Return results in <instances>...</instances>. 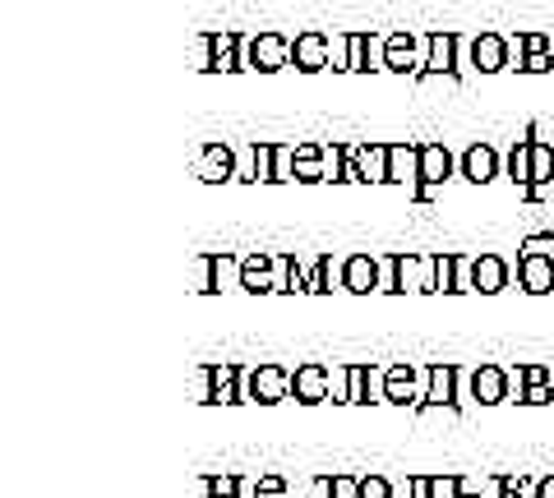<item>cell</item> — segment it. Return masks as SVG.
<instances>
[{
    "instance_id": "cell-1",
    "label": "cell",
    "mask_w": 554,
    "mask_h": 498,
    "mask_svg": "<svg viewBox=\"0 0 554 498\" xmlns=\"http://www.w3.org/2000/svg\"><path fill=\"white\" fill-rule=\"evenodd\" d=\"M199 402H213V406H236L250 397V388H245V369L236 365V360H213V365H204V374H199Z\"/></svg>"
},
{
    "instance_id": "cell-2",
    "label": "cell",
    "mask_w": 554,
    "mask_h": 498,
    "mask_svg": "<svg viewBox=\"0 0 554 498\" xmlns=\"http://www.w3.org/2000/svg\"><path fill=\"white\" fill-rule=\"evenodd\" d=\"M425 383H430V365L421 369V365H411V360H398V365L384 369V402L421 411L425 406Z\"/></svg>"
},
{
    "instance_id": "cell-3",
    "label": "cell",
    "mask_w": 554,
    "mask_h": 498,
    "mask_svg": "<svg viewBox=\"0 0 554 498\" xmlns=\"http://www.w3.org/2000/svg\"><path fill=\"white\" fill-rule=\"evenodd\" d=\"M425 56H430V33H411V28H398V33H388L384 42V70L393 74H425Z\"/></svg>"
},
{
    "instance_id": "cell-4",
    "label": "cell",
    "mask_w": 554,
    "mask_h": 498,
    "mask_svg": "<svg viewBox=\"0 0 554 498\" xmlns=\"http://www.w3.org/2000/svg\"><path fill=\"white\" fill-rule=\"evenodd\" d=\"M347 180H361V185H388V143H347Z\"/></svg>"
},
{
    "instance_id": "cell-5",
    "label": "cell",
    "mask_w": 554,
    "mask_h": 498,
    "mask_svg": "<svg viewBox=\"0 0 554 498\" xmlns=\"http://www.w3.org/2000/svg\"><path fill=\"white\" fill-rule=\"evenodd\" d=\"M241 286V259L231 249H213L199 259V273H194V291H231Z\"/></svg>"
},
{
    "instance_id": "cell-6",
    "label": "cell",
    "mask_w": 554,
    "mask_h": 498,
    "mask_svg": "<svg viewBox=\"0 0 554 498\" xmlns=\"http://www.w3.org/2000/svg\"><path fill=\"white\" fill-rule=\"evenodd\" d=\"M245 388H250L254 402L277 406L282 397H291V369H282V365H273V360H264V365L245 369Z\"/></svg>"
},
{
    "instance_id": "cell-7",
    "label": "cell",
    "mask_w": 554,
    "mask_h": 498,
    "mask_svg": "<svg viewBox=\"0 0 554 498\" xmlns=\"http://www.w3.org/2000/svg\"><path fill=\"white\" fill-rule=\"evenodd\" d=\"M245 60H250L254 70H282V65H291V37L273 33V28H264V33H254L250 42H245Z\"/></svg>"
},
{
    "instance_id": "cell-8",
    "label": "cell",
    "mask_w": 554,
    "mask_h": 498,
    "mask_svg": "<svg viewBox=\"0 0 554 498\" xmlns=\"http://www.w3.org/2000/svg\"><path fill=\"white\" fill-rule=\"evenodd\" d=\"M208 42V70L217 74H236L241 65H250L245 60V37L231 33V28H213V33H204Z\"/></svg>"
},
{
    "instance_id": "cell-9",
    "label": "cell",
    "mask_w": 554,
    "mask_h": 498,
    "mask_svg": "<svg viewBox=\"0 0 554 498\" xmlns=\"http://www.w3.org/2000/svg\"><path fill=\"white\" fill-rule=\"evenodd\" d=\"M291 397L305 406H319L324 397H333V374H328V365L305 360V365L291 369Z\"/></svg>"
},
{
    "instance_id": "cell-10",
    "label": "cell",
    "mask_w": 554,
    "mask_h": 498,
    "mask_svg": "<svg viewBox=\"0 0 554 498\" xmlns=\"http://www.w3.org/2000/svg\"><path fill=\"white\" fill-rule=\"evenodd\" d=\"M448 176H453V153H448V143L425 139L421 143V190H416V199H430Z\"/></svg>"
},
{
    "instance_id": "cell-11",
    "label": "cell",
    "mask_w": 554,
    "mask_h": 498,
    "mask_svg": "<svg viewBox=\"0 0 554 498\" xmlns=\"http://www.w3.org/2000/svg\"><path fill=\"white\" fill-rule=\"evenodd\" d=\"M388 185L402 190H421V143H388Z\"/></svg>"
},
{
    "instance_id": "cell-12",
    "label": "cell",
    "mask_w": 554,
    "mask_h": 498,
    "mask_svg": "<svg viewBox=\"0 0 554 498\" xmlns=\"http://www.w3.org/2000/svg\"><path fill=\"white\" fill-rule=\"evenodd\" d=\"M241 286L250 291V296H268V291H277V259L273 249H250L241 259Z\"/></svg>"
},
{
    "instance_id": "cell-13",
    "label": "cell",
    "mask_w": 554,
    "mask_h": 498,
    "mask_svg": "<svg viewBox=\"0 0 554 498\" xmlns=\"http://www.w3.org/2000/svg\"><path fill=\"white\" fill-rule=\"evenodd\" d=\"M194 176L208 180V185L231 180V176H236V148H231V143H222V139L204 143V148H199V157H194Z\"/></svg>"
},
{
    "instance_id": "cell-14",
    "label": "cell",
    "mask_w": 554,
    "mask_h": 498,
    "mask_svg": "<svg viewBox=\"0 0 554 498\" xmlns=\"http://www.w3.org/2000/svg\"><path fill=\"white\" fill-rule=\"evenodd\" d=\"M398 259V291H434V254H393Z\"/></svg>"
},
{
    "instance_id": "cell-15",
    "label": "cell",
    "mask_w": 554,
    "mask_h": 498,
    "mask_svg": "<svg viewBox=\"0 0 554 498\" xmlns=\"http://www.w3.org/2000/svg\"><path fill=\"white\" fill-rule=\"evenodd\" d=\"M518 286L522 291H531V296H545V291H554V259L550 254H518Z\"/></svg>"
},
{
    "instance_id": "cell-16",
    "label": "cell",
    "mask_w": 554,
    "mask_h": 498,
    "mask_svg": "<svg viewBox=\"0 0 554 498\" xmlns=\"http://www.w3.org/2000/svg\"><path fill=\"white\" fill-rule=\"evenodd\" d=\"M291 60H296V70L314 74L328 65V33H319V28H305V33L291 37Z\"/></svg>"
},
{
    "instance_id": "cell-17",
    "label": "cell",
    "mask_w": 554,
    "mask_h": 498,
    "mask_svg": "<svg viewBox=\"0 0 554 498\" xmlns=\"http://www.w3.org/2000/svg\"><path fill=\"white\" fill-rule=\"evenodd\" d=\"M462 176L471 180V185H490L494 176H499V148L494 143H467V153H462Z\"/></svg>"
},
{
    "instance_id": "cell-18",
    "label": "cell",
    "mask_w": 554,
    "mask_h": 498,
    "mask_svg": "<svg viewBox=\"0 0 554 498\" xmlns=\"http://www.w3.org/2000/svg\"><path fill=\"white\" fill-rule=\"evenodd\" d=\"M458 47H462L458 33L434 28L430 33V56H425V74H462L458 70Z\"/></svg>"
},
{
    "instance_id": "cell-19",
    "label": "cell",
    "mask_w": 554,
    "mask_h": 498,
    "mask_svg": "<svg viewBox=\"0 0 554 498\" xmlns=\"http://www.w3.org/2000/svg\"><path fill=\"white\" fill-rule=\"evenodd\" d=\"M471 388H476V402L481 406H499L508 402V369L504 365H476L471 369Z\"/></svg>"
},
{
    "instance_id": "cell-20",
    "label": "cell",
    "mask_w": 554,
    "mask_h": 498,
    "mask_svg": "<svg viewBox=\"0 0 554 498\" xmlns=\"http://www.w3.org/2000/svg\"><path fill=\"white\" fill-rule=\"evenodd\" d=\"M471 56L481 74H499L508 70V37L504 33H476L471 37Z\"/></svg>"
},
{
    "instance_id": "cell-21",
    "label": "cell",
    "mask_w": 554,
    "mask_h": 498,
    "mask_svg": "<svg viewBox=\"0 0 554 498\" xmlns=\"http://www.w3.org/2000/svg\"><path fill=\"white\" fill-rule=\"evenodd\" d=\"M342 291H351V296L379 291V259H374V254H351L347 273H342Z\"/></svg>"
},
{
    "instance_id": "cell-22",
    "label": "cell",
    "mask_w": 554,
    "mask_h": 498,
    "mask_svg": "<svg viewBox=\"0 0 554 498\" xmlns=\"http://www.w3.org/2000/svg\"><path fill=\"white\" fill-rule=\"evenodd\" d=\"M508 277H513V268H508L504 254H494V249L476 254V291H481V296H499L508 286Z\"/></svg>"
},
{
    "instance_id": "cell-23",
    "label": "cell",
    "mask_w": 554,
    "mask_h": 498,
    "mask_svg": "<svg viewBox=\"0 0 554 498\" xmlns=\"http://www.w3.org/2000/svg\"><path fill=\"white\" fill-rule=\"evenodd\" d=\"M458 374H462V369L453 365V360H434V365H430V383H425V402L458 406Z\"/></svg>"
},
{
    "instance_id": "cell-24",
    "label": "cell",
    "mask_w": 554,
    "mask_h": 498,
    "mask_svg": "<svg viewBox=\"0 0 554 498\" xmlns=\"http://www.w3.org/2000/svg\"><path fill=\"white\" fill-rule=\"evenodd\" d=\"M296 180H305V185H314V180H328L324 139H301V143H296Z\"/></svg>"
},
{
    "instance_id": "cell-25",
    "label": "cell",
    "mask_w": 554,
    "mask_h": 498,
    "mask_svg": "<svg viewBox=\"0 0 554 498\" xmlns=\"http://www.w3.org/2000/svg\"><path fill=\"white\" fill-rule=\"evenodd\" d=\"M531 139H536V134L513 139V148H508V157H504V171L518 190H531Z\"/></svg>"
},
{
    "instance_id": "cell-26",
    "label": "cell",
    "mask_w": 554,
    "mask_h": 498,
    "mask_svg": "<svg viewBox=\"0 0 554 498\" xmlns=\"http://www.w3.org/2000/svg\"><path fill=\"white\" fill-rule=\"evenodd\" d=\"M531 185H545V190L554 185V148L545 139H531Z\"/></svg>"
},
{
    "instance_id": "cell-27",
    "label": "cell",
    "mask_w": 554,
    "mask_h": 498,
    "mask_svg": "<svg viewBox=\"0 0 554 498\" xmlns=\"http://www.w3.org/2000/svg\"><path fill=\"white\" fill-rule=\"evenodd\" d=\"M434 291H458V254L434 249Z\"/></svg>"
},
{
    "instance_id": "cell-28",
    "label": "cell",
    "mask_w": 554,
    "mask_h": 498,
    "mask_svg": "<svg viewBox=\"0 0 554 498\" xmlns=\"http://www.w3.org/2000/svg\"><path fill=\"white\" fill-rule=\"evenodd\" d=\"M370 402V365H347V406H365Z\"/></svg>"
},
{
    "instance_id": "cell-29",
    "label": "cell",
    "mask_w": 554,
    "mask_h": 498,
    "mask_svg": "<svg viewBox=\"0 0 554 498\" xmlns=\"http://www.w3.org/2000/svg\"><path fill=\"white\" fill-rule=\"evenodd\" d=\"M347 70H370V33H347Z\"/></svg>"
},
{
    "instance_id": "cell-30",
    "label": "cell",
    "mask_w": 554,
    "mask_h": 498,
    "mask_svg": "<svg viewBox=\"0 0 554 498\" xmlns=\"http://www.w3.org/2000/svg\"><path fill=\"white\" fill-rule=\"evenodd\" d=\"M342 273H347V259H319V268H314V291H333V286H342Z\"/></svg>"
},
{
    "instance_id": "cell-31",
    "label": "cell",
    "mask_w": 554,
    "mask_h": 498,
    "mask_svg": "<svg viewBox=\"0 0 554 498\" xmlns=\"http://www.w3.org/2000/svg\"><path fill=\"white\" fill-rule=\"evenodd\" d=\"M430 498H462V475H430Z\"/></svg>"
},
{
    "instance_id": "cell-32",
    "label": "cell",
    "mask_w": 554,
    "mask_h": 498,
    "mask_svg": "<svg viewBox=\"0 0 554 498\" xmlns=\"http://www.w3.org/2000/svg\"><path fill=\"white\" fill-rule=\"evenodd\" d=\"M254 498H287V480H282V475H259V480H254Z\"/></svg>"
},
{
    "instance_id": "cell-33",
    "label": "cell",
    "mask_w": 554,
    "mask_h": 498,
    "mask_svg": "<svg viewBox=\"0 0 554 498\" xmlns=\"http://www.w3.org/2000/svg\"><path fill=\"white\" fill-rule=\"evenodd\" d=\"M204 494H241V480H236L231 471H217V475L204 480Z\"/></svg>"
},
{
    "instance_id": "cell-34",
    "label": "cell",
    "mask_w": 554,
    "mask_h": 498,
    "mask_svg": "<svg viewBox=\"0 0 554 498\" xmlns=\"http://www.w3.org/2000/svg\"><path fill=\"white\" fill-rule=\"evenodd\" d=\"M508 70H527V33H508Z\"/></svg>"
},
{
    "instance_id": "cell-35",
    "label": "cell",
    "mask_w": 554,
    "mask_h": 498,
    "mask_svg": "<svg viewBox=\"0 0 554 498\" xmlns=\"http://www.w3.org/2000/svg\"><path fill=\"white\" fill-rule=\"evenodd\" d=\"M416 415H421V420H444V425H453V420L462 415V406H439V402H425Z\"/></svg>"
},
{
    "instance_id": "cell-36",
    "label": "cell",
    "mask_w": 554,
    "mask_h": 498,
    "mask_svg": "<svg viewBox=\"0 0 554 498\" xmlns=\"http://www.w3.org/2000/svg\"><path fill=\"white\" fill-rule=\"evenodd\" d=\"M328 485H333V498H361V480L356 475H328Z\"/></svg>"
},
{
    "instance_id": "cell-37",
    "label": "cell",
    "mask_w": 554,
    "mask_h": 498,
    "mask_svg": "<svg viewBox=\"0 0 554 498\" xmlns=\"http://www.w3.org/2000/svg\"><path fill=\"white\" fill-rule=\"evenodd\" d=\"M361 498H393V485L384 475H361Z\"/></svg>"
},
{
    "instance_id": "cell-38",
    "label": "cell",
    "mask_w": 554,
    "mask_h": 498,
    "mask_svg": "<svg viewBox=\"0 0 554 498\" xmlns=\"http://www.w3.org/2000/svg\"><path fill=\"white\" fill-rule=\"evenodd\" d=\"M328 65L347 70V33H333V37H328Z\"/></svg>"
},
{
    "instance_id": "cell-39",
    "label": "cell",
    "mask_w": 554,
    "mask_h": 498,
    "mask_svg": "<svg viewBox=\"0 0 554 498\" xmlns=\"http://www.w3.org/2000/svg\"><path fill=\"white\" fill-rule=\"evenodd\" d=\"M379 291H398V259H379Z\"/></svg>"
},
{
    "instance_id": "cell-40",
    "label": "cell",
    "mask_w": 554,
    "mask_h": 498,
    "mask_svg": "<svg viewBox=\"0 0 554 498\" xmlns=\"http://www.w3.org/2000/svg\"><path fill=\"white\" fill-rule=\"evenodd\" d=\"M522 254H550L554 259V236H527L522 240Z\"/></svg>"
},
{
    "instance_id": "cell-41",
    "label": "cell",
    "mask_w": 554,
    "mask_h": 498,
    "mask_svg": "<svg viewBox=\"0 0 554 498\" xmlns=\"http://www.w3.org/2000/svg\"><path fill=\"white\" fill-rule=\"evenodd\" d=\"M462 74H421V88H458Z\"/></svg>"
},
{
    "instance_id": "cell-42",
    "label": "cell",
    "mask_w": 554,
    "mask_h": 498,
    "mask_svg": "<svg viewBox=\"0 0 554 498\" xmlns=\"http://www.w3.org/2000/svg\"><path fill=\"white\" fill-rule=\"evenodd\" d=\"M411 498H430V475H411Z\"/></svg>"
},
{
    "instance_id": "cell-43",
    "label": "cell",
    "mask_w": 554,
    "mask_h": 498,
    "mask_svg": "<svg viewBox=\"0 0 554 498\" xmlns=\"http://www.w3.org/2000/svg\"><path fill=\"white\" fill-rule=\"evenodd\" d=\"M536 498H554V475H541V489H536Z\"/></svg>"
},
{
    "instance_id": "cell-44",
    "label": "cell",
    "mask_w": 554,
    "mask_h": 498,
    "mask_svg": "<svg viewBox=\"0 0 554 498\" xmlns=\"http://www.w3.org/2000/svg\"><path fill=\"white\" fill-rule=\"evenodd\" d=\"M204 498H241V494H204Z\"/></svg>"
},
{
    "instance_id": "cell-45",
    "label": "cell",
    "mask_w": 554,
    "mask_h": 498,
    "mask_svg": "<svg viewBox=\"0 0 554 498\" xmlns=\"http://www.w3.org/2000/svg\"><path fill=\"white\" fill-rule=\"evenodd\" d=\"M462 498H481V494H471V489H467V485H462Z\"/></svg>"
}]
</instances>
